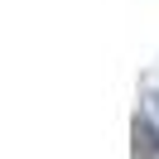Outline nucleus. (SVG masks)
Listing matches in <instances>:
<instances>
[{
  "mask_svg": "<svg viewBox=\"0 0 159 159\" xmlns=\"http://www.w3.org/2000/svg\"><path fill=\"white\" fill-rule=\"evenodd\" d=\"M130 135H135V140H130V154H135V159H159V130H154V120H149V116H140V111H135Z\"/></svg>",
  "mask_w": 159,
  "mask_h": 159,
  "instance_id": "f257e3e1",
  "label": "nucleus"
},
{
  "mask_svg": "<svg viewBox=\"0 0 159 159\" xmlns=\"http://www.w3.org/2000/svg\"><path fill=\"white\" fill-rule=\"evenodd\" d=\"M154 106H159V97H154Z\"/></svg>",
  "mask_w": 159,
  "mask_h": 159,
  "instance_id": "f03ea898",
  "label": "nucleus"
}]
</instances>
